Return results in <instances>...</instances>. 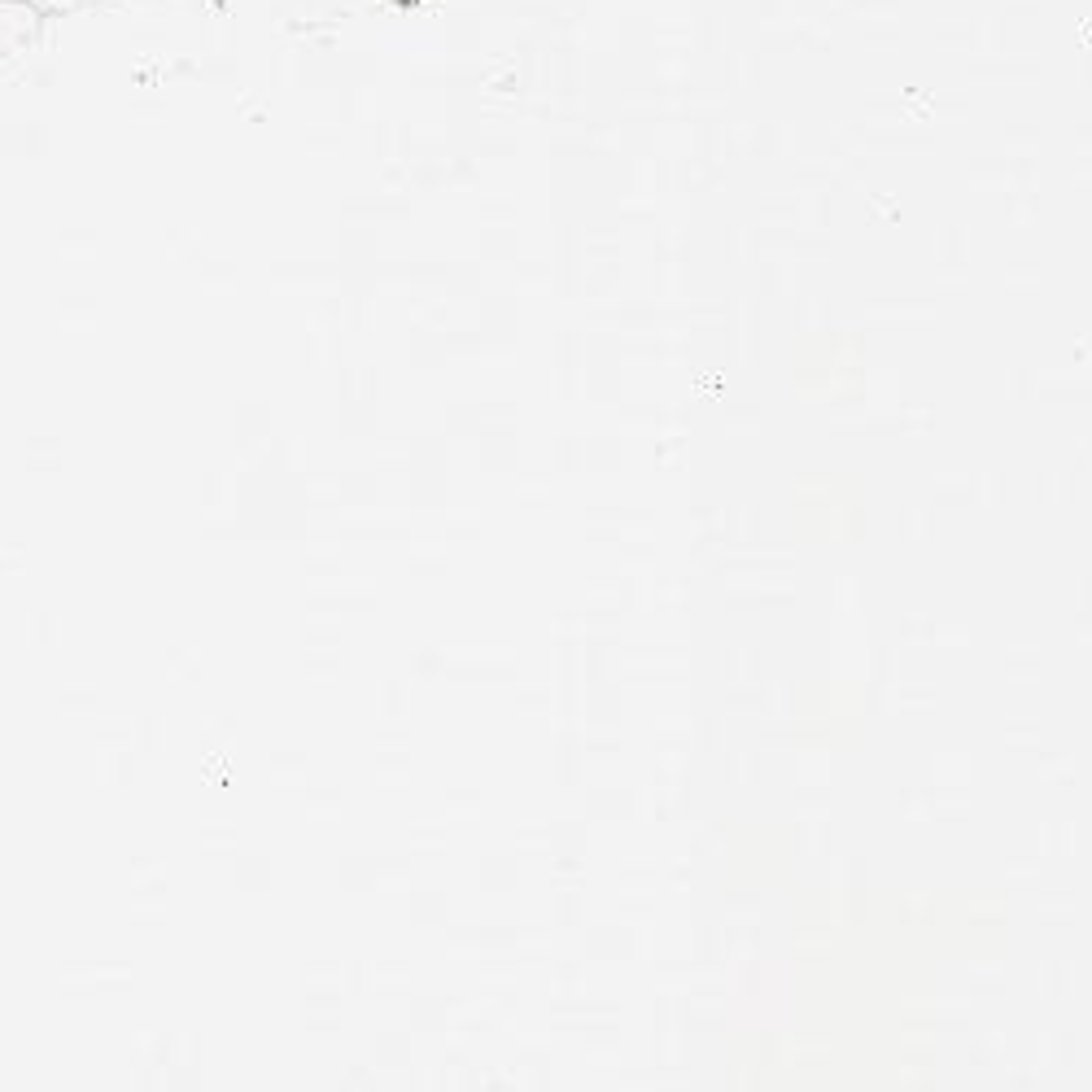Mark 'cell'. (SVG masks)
<instances>
[{
  "label": "cell",
  "mask_w": 1092,
  "mask_h": 1092,
  "mask_svg": "<svg viewBox=\"0 0 1092 1092\" xmlns=\"http://www.w3.org/2000/svg\"><path fill=\"white\" fill-rule=\"evenodd\" d=\"M22 5L40 10L44 18H66V13H80V10H88V5H97V0H22Z\"/></svg>",
  "instance_id": "6da1fadb"
},
{
  "label": "cell",
  "mask_w": 1092,
  "mask_h": 1092,
  "mask_svg": "<svg viewBox=\"0 0 1092 1092\" xmlns=\"http://www.w3.org/2000/svg\"><path fill=\"white\" fill-rule=\"evenodd\" d=\"M223 10H241V5H249V0H219Z\"/></svg>",
  "instance_id": "7a4b0ae2"
}]
</instances>
